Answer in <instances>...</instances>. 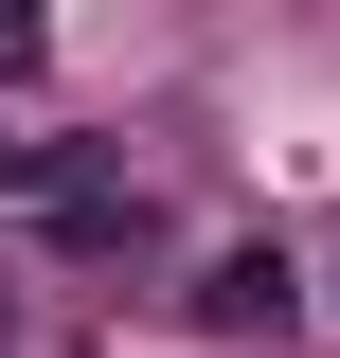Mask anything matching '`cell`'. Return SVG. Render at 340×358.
<instances>
[{"label":"cell","instance_id":"obj_1","mask_svg":"<svg viewBox=\"0 0 340 358\" xmlns=\"http://www.w3.org/2000/svg\"><path fill=\"white\" fill-rule=\"evenodd\" d=\"M287 305H304L287 233H251V251H215V268H197V322H215V341H287Z\"/></svg>","mask_w":340,"mask_h":358},{"label":"cell","instance_id":"obj_2","mask_svg":"<svg viewBox=\"0 0 340 358\" xmlns=\"http://www.w3.org/2000/svg\"><path fill=\"white\" fill-rule=\"evenodd\" d=\"M54 251L72 268H143L162 251V197H143V179H72V197H54Z\"/></svg>","mask_w":340,"mask_h":358},{"label":"cell","instance_id":"obj_3","mask_svg":"<svg viewBox=\"0 0 340 358\" xmlns=\"http://www.w3.org/2000/svg\"><path fill=\"white\" fill-rule=\"evenodd\" d=\"M36 54H54V36H36V18H18V0H0V72H36Z\"/></svg>","mask_w":340,"mask_h":358},{"label":"cell","instance_id":"obj_4","mask_svg":"<svg viewBox=\"0 0 340 358\" xmlns=\"http://www.w3.org/2000/svg\"><path fill=\"white\" fill-rule=\"evenodd\" d=\"M0 358H18V305H0Z\"/></svg>","mask_w":340,"mask_h":358}]
</instances>
